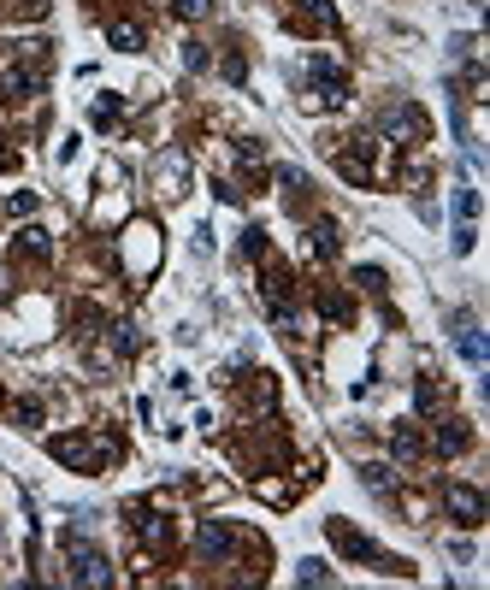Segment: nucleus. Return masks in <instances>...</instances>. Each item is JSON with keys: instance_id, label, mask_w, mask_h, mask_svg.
Returning a JSON list of instances; mask_svg holds the SVG:
<instances>
[{"instance_id": "f257e3e1", "label": "nucleus", "mask_w": 490, "mask_h": 590, "mask_svg": "<svg viewBox=\"0 0 490 590\" xmlns=\"http://www.w3.org/2000/svg\"><path fill=\"white\" fill-rule=\"evenodd\" d=\"M325 537H331V549H337V555H349V561H366V567H379V573H407L402 555H384V549L372 543L366 532H354L349 520H325Z\"/></svg>"}, {"instance_id": "f03ea898", "label": "nucleus", "mask_w": 490, "mask_h": 590, "mask_svg": "<svg viewBox=\"0 0 490 590\" xmlns=\"http://www.w3.org/2000/svg\"><path fill=\"white\" fill-rule=\"evenodd\" d=\"M48 455H54L59 466H71V473H95L107 455H118V443H107V437H77V431H66V437H54V443H48Z\"/></svg>"}, {"instance_id": "7ed1b4c3", "label": "nucleus", "mask_w": 490, "mask_h": 590, "mask_svg": "<svg viewBox=\"0 0 490 590\" xmlns=\"http://www.w3.org/2000/svg\"><path fill=\"white\" fill-rule=\"evenodd\" d=\"M66 561H71V578H77V585H112V567H107V555H101V549L71 543Z\"/></svg>"}, {"instance_id": "20e7f679", "label": "nucleus", "mask_w": 490, "mask_h": 590, "mask_svg": "<svg viewBox=\"0 0 490 590\" xmlns=\"http://www.w3.org/2000/svg\"><path fill=\"white\" fill-rule=\"evenodd\" d=\"M443 508H449L461 525H485V514H490V502L473 490V484H443Z\"/></svg>"}, {"instance_id": "39448f33", "label": "nucleus", "mask_w": 490, "mask_h": 590, "mask_svg": "<svg viewBox=\"0 0 490 590\" xmlns=\"http://www.w3.org/2000/svg\"><path fill=\"white\" fill-rule=\"evenodd\" d=\"M196 555H207V561H231L237 555V532L224 520H201L196 525Z\"/></svg>"}, {"instance_id": "423d86ee", "label": "nucleus", "mask_w": 490, "mask_h": 590, "mask_svg": "<svg viewBox=\"0 0 490 590\" xmlns=\"http://www.w3.org/2000/svg\"><path fill=\"white\" fill-rule=\"evenodd\" d=\"M384 136L420 142V136H425V113H420V107H390V113H384Z\"/></svg>"}, {"instance_id": "0eeeda50", "label": "nucleus", "mask_w": 490, "mask_h": 590, "mask_svg": "<svg viewBox=\"0 0 490 590\" xmlns=\"http://www.w3.org/2000/svg\"><path fill=\"white\" fill-rule=\"evenodd\" d=\"M337 171L349 183H372V142H354L349 154H337Z\"/></svg>"}, {"instance_id": "6e6552de", "label": "nucleus", "mask_w": 490, "mask_h": 590, "mask_svg": "<svg viewBox=\"0 0 490 590\" xmlns=\"http://www.w3.org/2000/svg\"><path fill=\"white\" fill-rule=\"evenodd\" d=\"M36 89H42V71H6V77H0V95L6 100H30Z\"/></svg>"}, {"instance_id": "1a4fd4ad", "label": "nucleus", "mask_w": 490, "mask_h": 590, "mask_svg": "<svg viewBox=\"0 0 490 590\" xmlns=\"http://www.w3.org/2000/svg\"><path fill=\"white\" fill-rule=\"evenodd\" d=\"M13 248H18V254H30V260H48V254H54V242H48V230H42V225H24Z\"/></svg>"}, {"instance_id": "9d476101", "label": "nucleus", "mask_w": 490, "mask_h": 590, "mask_svg": "<svg viewBox=\"0 0 490 590\" xmlns=\"http://www.w3.org/2000/svg\"><path fill=\"white\" fill-rule=\"evenodd\" d=\"M467 443H473V431H467L461 420H449V425H437V455H461Z\"/></svg>"}, {"instance_id": "9b49d317", "label": "nucleus", "mask_w": 490, "mask_h": 590, "mask_svg": "<svg viewBox=\"0 0 490 590\" xmlns=\"http://www.w3.org/2000/svg\"><path fill=\"white\" fill-rule=\"evenodd\" d=\"M455 343H461V354H467L473 366H485V337L473 331V319H461V325H455Z\"/></svg>"}, {"instance_id": "f8f14e48", "label": "nucleus", "mask_w": 490, "mask_h": 590, "mask_svg": "<svg viewBox=\"0 0 490 590\" xmlns=\"http://www.w3.org/2000/svg\"><path fill=\"white\" fill-rule=\"evenodd\" d=\"M136 532H142V543H154V549H166V543H171V525L160 520V514H142Z\"/></svg>"}, {"instance_id": "ddd939ff", "label": "nucleus", "mask_w": 490, "mask_h": 590, "mask_svg": "<svg viewBox=\"0 0 490 590\" xmlns=\"http://www.w3.org/2000/svg\"><path fill=\"white\" fill-rule=\"evenodd\" d=\"M390 449L402 455V461H420V431H407V425H396V437H390Z\"/></svg>"}, {"instance_id": "4468645a", "label": "nucleus", "mask_w": 490, "mask_h": 590, "mask_svg": "<svg viewBox=\"0 0 490 590\" xmlns=\"http://www.w3.org/2000/svg\"><path fill=\"white\" fill-rule=\"evenodd\" d=\"M107 42H112V48H125V54H130V48H142V30H136V24H125V18H118V24L107 30Z\"/></svg>"}, {"instance_id": "2eb2a0df", "label": "nucleus", "mask_w": 490, "mask_h": 590, "mask_svg": "<svg viewBox=\"0 0 490 590\" xmlns=\"http://www.w3.org/2000/svg\"><path fill=\"white\" fill-rule=\"evenodd\" d=\"M295 578H302V585H331V567H325V561H302Z\"/></svg>"}, {"instance_id": "dca6fc26", "label": "nucleus", "mask_w": 490, "mask_h": 590, "mask_svg": "<svg viewBox=\"0 0 490 590\" xmlns=\"http://www.w3.org/2000/svg\"><path fill=\"white\" fill-rule=\"evenodd\" d=\"M13 420L24 425V431H36V425H42V402H18V408H13Z\"/></svg>"}, {"instance_id": "f3484780", "label": "nucleus", "mask_w": 490, "mask_h": 590, "mask_svg": "<svg viewBox=\"0 0 490 590\" xmlns=\"http://www.w3.org/2000/svg\"><path fill=\"white\" fill-rule=\"evenodd\" d=\"M171 13H178V18H207L213 0H171Z\"/></svg>"}, {"instance_id": "a211bd4d", "label": "nucleus", "mask_w": 490, "mask_h": 590, "mask_svg": "<svg viewBox=\"0 0 490 590\" xmlns=\"http://www.w3.org/2000/svg\"><path fill=\"white\" fill-rule=\"evenodd\" d=\"M13 54H18V59H42L48 42H42V36H24V42H13Z\"/></svg>"}, {"instance_id": "6ab92c4d", "label": "nucleus", "mask_w": 490, "mask_h": 590, "mask_svg": "<svg viewBox=\"0 0 490 590\" xmlns=\"http://www.w3.org/2000/svg\"><path fill=\"white\" fill-rule=\"evenodd\" d=\"M313 248L331 260V254H337V225H319V230H313Z\"/></svg>"}, {"instance_id": "aec40b11", "label": "nucleus", "mask_w": 490, "mask_h": 590, "mask_svg": "<svg viewBox=\"0 0 490 590\" xmlns=\"http://www.w3.org/2000/svg\"><path fill=\"white\" fill-rule=\"evenodd\" d=\"M95 125H118V100H95Z\"/></svg>"}, {"instance_id": "412c9836", "label": "nucleus", "mask_w": 490, "mask_h": 590, "mask_svg": "<svg viewBox=\"0 0 490 590\" xmlns=\"http://www.w3.org/2000/svg\"><path fill=\"white\" fill-rule=\"evenodd\" d=\"M455 213H461L467 225H473V213H478V195H473V189H461V195H455Z\"/></svg>"}, {"instance_id": "4be33fe9", "label": "nucleus", "mask_w": 490, "mask_h": 590, "mask_svg": "<svg viewBox=\"0 0 490 590\" xmlns=\"http://www.w3.org/2000/svg\"><path fill=\"white\" fill-rule=\"evenodd\" d=\"M308 13L319 18V24H337V13H331V0H308Z\"/></svg>"}, {"instance_id": "5701e85b", "label": "nucleus", "mask_w": 490, "mask_h": 590, "mask_svg": "<svg viewBox=\"0 0 490 590\" xmlns=\"http://www.w3.org/2000/svg\"><path fill=\"white\" fill-rule=\"evenodd\" d=\"M420 408H425V413L437 408V384H432V378H420Z\"/></svg>"}]
</instances>
